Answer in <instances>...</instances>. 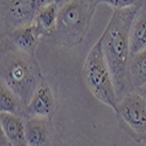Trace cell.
Returning <instances> with one entry per match:
<instances>
[{
    "mask_svg": "<svg viewBox=\"0 0 146 146\" xmlns=\"http://www.w3.org/2000/svg\"><path fill=\"white\" fill-rule=\"evenodd\" d=\"M83 80L89 91L103 104L117 111L118 96L102 47V38L89 50L83 66Z\"/></svg>",
    "mask_w": 146,
    "mask_h": 146,
    "instance_id": "4",
    "label": "cell"
},
{
    "mask_svg": "<svg viewBox=\"0 0 146 146\" xmlns=\"http://www.w3.org/2000/svg\"><path fill=\"white\" fill-rule=\"evenodd\" d=\"M55 1H56V3L58 4V5H62V4H63V3L66 1V0H55Z\"/></svg>",
    "mask_w": 146,
    "mask_h": 146,
    "instance_id": "17",
    "label": "cell"
},
{
    "mask_svg": "<svg viewBox=\"0 0 146 146\" xmlns=\"http://www.w3.org/2000/svg\"><path fill=\"white\" fill-rule=\"evenodd\" d=\"M144 49H146V5L138 9L130 32L131 55H135Z\"/></svg>",
    "mask_w": 146,
    "mask_h": 146,
    "instance_id": "13",
    "label": "cell"
},
{
    "mask_svg": "<svg viewBox=\"0 0 146 146\" xmlns=\"http://www.w3.org/2000/svg\"><path fill=\"white\" fill-rule=\"evenodd\" d=\"M97 5V0H66L60 5L55 32L47 40L68 48L81 44L87 35Z\"/></svg>",
    "mask_w": 146,
    "mask_h": 146,
    "instance_id": "3",
    "label": "cell"
},
{
    "mask_svg": "<svg viewBox=\"0 0 146 146\" xmlns=\"http://www.w3.org/2000/svg\"><path fill=\"white\" fill-rule=\"evenodd\" d=\"M116 113L136 141L146 140V98L139 91H129L118 101Z\"/></svg>",
    "mask_w": 146,
    "mask_h": 146,
    "instance_id": "5",
    "label": "cell"
},
{
    "mask_svg": "<svg viewBox=\"0 0 146 146\" xmlns=\"http://www.w3.org/2000/svg\"><path fill=\"white\" fill-rule=\"evenodd\" d=\"M97 4H106L113 9H126L133 7H143L146 0H97Z\"/></svg>",
    "mask_w": 146,
    "mask_h": 146,
    "instance_id": "15",
    "label": "cell"
},
{
    "mask_svg": "<svg viewBox=\"0 0 146 146\" xmlns=\"http://www.w3.org/2000/svg\"><path fill=\"white\" fill-rule=\"evenodd\" d=\"M139 92H140V94H141V95L145 97V98H146V86H145L144 88H141V89L139 90Z\"/></svg>",
    "mask_w": 146,
    "mask_h": 146,
    "instance_id": "16",
    "label": "cell"
},
{
    "mask_svg": "<svg viewBox=\"0 0 146 146\" xmlns=\"http://www.w3.org/2000/svg\"><path fill=\"white\" fill-rule=\"evenodd\" d=\"M25 135L28 146H52V120L44 118H25Z\"/></svg>",
    "mask_w": 146,
    "mask_h": 146,
    "instance_id": "9",
    "label": "cell"
},
{
    "mask_svg": "<svg viewBox=\"0 0 146 146\" xmlns=\"http://www.w3.org/2000/svg\"><path fill=\"white\" fill-rule=\"evenodd\" d=\"M3 38L4 43H9L12 46V49L29 55H35L36 47L42 39L34 22L15 28L14 31L9 32L7 35H4Z\"/></svg>",
    "mask_w": 146,
    "mask_h": 146,
    "instance_id": "8",
    "label": "cell"
},
{
    "mask_svg": "<svg viewBox=\"0 0 146 146\" xmlns=\"http://www.w3.org/2000/svg\"><path fill=\"white\" fill-rule=\"evenodd\" d=\"M56 97L50 84L43 78L35 89L26 108V118L50 119L56 111Z\"/></svg>",
    "mask_w": 146,
    "mask_h": 146,
    "instance_id": "7",
    "label": "cell"
},
{
    "mask_svg": "<svg viewBox=\"0 0 146 146\" xmlns=\"http://www.w3.org/2000/svg\"><path fill=\"white\" fill-rule=\"evenodd\" d=\"M55 0H1V36L33 23L42 7Z\"/></svg>",
    "mask_w": 146,
    "mask_h": 146,
    "instance_id": "6",
    "label": "cell"
},
{
    "mask_svg": "<svg viewBox=\"0 0 146 146\" xmlns=\"http://www.w3.org/2000/svg\"><path fill=\"white\" fill-rule=\"evenodd\" d=\"M26 108L27 104L14 91H12L7 86L1 83V87H0V112L26 118Z\"/></svg>",
    "mask_w": 146,
    "mask_h": 146,
    "instance_id": "14",
    "label": "cell"
},
{
    "mask_svg": "<svg viewBox=\"0 0 146 146\" xmlns=\"http://www.w3.org/2000/svg\"><path fill=\"white\" fill-rule=\"evenodd\" d=\"M129 90L139 91L146 86V49L131 55L127 64Z\"/></svg>",
    "mask_w": 146,
    "mask_h": 146,
    "instance_id": "11",
    "label": "cell"
},
{
    "mask_svg": "<svg viewBox=\"0 0 146 146\" xmlns=\"http://www.w3.org/2000/svg\"><path fill=\"white\" fill-rule=\"evenodd\" d=\"M138 9L139 7L113 9L108 26L101 35L103 52L113 77L118 100L130 91L127 84V64L131 56L130 32Z\"/></svg>",
    "mask_w": 146,
    "mask_h": 146,
    "instance_id": "1",
    "label": "cell"
},
{
    "mask_svg": "<svg viewBox=\"0 0 146 146\" xmlns=\"http://www.w3.org/2000/svg\"><path fill=\"white\" fill-rule=\"evenodd\" d=\"M0 127L5 137L12 146H28L25 135V118L11 115L0 113Z\"/></svg>",
    "mask_w": 146,
    "mask_h": 146,
    "instance_id": "10",
    "label": "cell"
},
{
    "mask_svg": "<svg viewBox=\"0 0 146 146\" xmlns=\"http://www.w3.org/2000/svg\"><path fill=\"white\" fill-rule=\"evenodd\" d=\"M1 83L14 91L26 104L44 78L35 55H29L12 48H4L0 60Z\"/></svg>",
    "mask_w": 146,
    "mask_h": 146,
    "instance_id": "2",
    "label": "cell"
},
{
    "mask_svg": "<svg viewBox=\"0 0 146 146\" xmlns=\"http://www.w3.org/2000/svg\"><path fill=\"white\" fill-rule=\"evenodd\" d=\"M58 11H60V5L56 1H53L42 7L38 15H36L34 23L38 31L40 32L42 39H48L55 32L57 25Z\"/></svg>",
    "mask_w": 146,
    "mask_h": 146,
    "instance_id": "12",
    "label": "cell"
}]
</instances>
